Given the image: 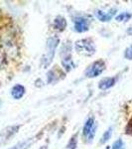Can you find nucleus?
Wrapping results in <instances>:
<instances>
[{"instance_id":"6ab92c4d","label":"nucleus","mask_w":132,"mask_h":149,"mask_svg":"<svg viewBox=\"0 0 132 149\" xmlns=\"http://www.w3.org/2000/svg\"><path fill=\"white\" fill-rule=\"evenodd\" d=\"M124 58L127 60H132V45L125 50V52H124Z\"/></svg>"},{"instance_id":"0eeeda50","label":"nucleus","mask_w":132,"mask_h":149,"mask_svg":"<svg viewBox=\"0 0 132 149\" xmlns=\"http://www.w3.org/2000/svg\"><path fill=\"white\" fill-rule=\"evenodd\" d=\"M25 88L22 85H15L11 88V95L14 100H20L25 95Z\"/></svg>"},{"instance_id":"aec40b11","label":"nucleus","mask_w":132,"mask_h":149,"mask_svg":"<svg viewBox=\"0 0 132 149\" xmlns=\"http://www.w3.org/2000/svg\"><path fill=\"white\" fill-rule=\"evenodd\" d=\"M95 130H97V125H94L93 126V128L92 129V131L90 132V134L88 135V142H92V141L93 140V137H94V135H95Z\"/></svg>"},{"instance_id":"5701e85b","label":"nucleus","mask_w":132,"mask_h":149,"mask_svg":"<svg viewBox=\"0 0 132 149\" xmlns=\"http://www.w3.org/2000/svg\"><path fill=\"white\" fill-rule=\"evenodd\" d=\"M1 104H2V100H0V107H1Z\"/></svg>"},{"instance_id":"7ed1b4c3","label":"nucleus","mask_w":132,"mask_h":149,"mask_svg":"<svg viewBox=\"0 0 132 149\" xmlns=\"http://www.w3.org/2000/svg\"><path fill=\"white\" fill-rule=\"evenodd\" d=\"M19 128H20V125H11L2 129L0 132V144H4L10 140V138L13 137L18 132Z\"/></svg>"},{"instance_id":"ddd939ff","label":"nucleus","mask_w":132,"mask_h":149,"mask_svg":"<svg viewBox=\"0 0 132 149\" xmlns=\"http://www.w3.org/2000/svg\"><path fill=\"white\" fill-rule=\"evenodd\" d=\"M59 43H60L59 38L54 37V36H53V37H50L49 39L47 40V45H46L47 51L55 52L58 47V45H59Z\"/></svg>"},{"instance_id":"2eb2a0df","label":"nucleus","mask_w":132,"mask_h":149,"mask_svg":"<svg viewBox=\"0 0 132 149\" xmlns=\"http://www.w3.org/2000/svg\"><path fill=\"white\" fill-rule=\"evenodd\" d=\"M130 18H132V14L129 12H124V13H120L119 15H117L115 17V20L117 22H127L128 20H130Z\"/></svg>"},{"instance_id":"423d86ee","label":"nucleus","mask_w":132,"mask_h":149,"mask_svg":"<svg viewBox=\"0 0 132 149\" xmlns=\"http://www.w3.org/2000/svg\"><path fill=\"white\" fill-rule=\"evenodd\" d=\"M115 81H116V78H114V77L104 78L98 83V88H100L101 91H106L115 85Z\"/></svg>"},{"instance_id":"1a4fd4ad","label":"nucleus","mask_w":132,"mask_h":149,"mask_svg":"<svg viewBox=\"0 0 132 149\" xmlns=\"http://www.w3.org/2000/svg\"><path fill=\"white\" fill-rule=\"evenodd\" d=\"M95 125L94 123V118L93 117H90V118L86 119V121L83 124V135L85 137H88V135L90 134V132L92 131V129L93 128V126Z\"/></svg>"},{"instance_id":"f03ea898","label":"nucleus","mask_w":132,"mask_h":149,"mask_svg":"<svg viewBox=\"0 0 132 149\" xmlns=\"http://www.w3.org/2000/svg\"><path fill=\"white\" fill-rule=\"evenodd\" d=\"M105 70V64L104 61L99 60V61H95L94 63H92L86 69L85 71V77L86 78H97L99 76L100 74L104 73V71Z\"/></svg>"},{"instance_id":"6e6552de","label":"nucleus","mask_w":132,"mask_h":149,"mask_svg":"<svg viewBox=\"0 0 132 149\" xmlns=\"http://www.w3.org/2000/svg\"><path fill=\"white\" fill-rule=\"evenodd\" d=\"M55 57V52H49L47 51L46 54L41 58V67L43 69H47L51 65L53 59Z\"/></svg>"},{"instance_id":"f3484780","label":"nucleus","mask_w":132,"mask_h":149,"mask_svg":"<svg viewBox=\"0 0 132 149\" xmlns=\"http://www.w3.org/2000/svg\"><path fill=\"white\" fill-rule=\"evenodd\" d=\"M76 145H78V134H75L69 141L66 149H76Z\"/></svg>"},{"instance_id":"4be33fe9","label":"nucleus","mask_w":132,"mask_h":149,"mask_svg":"<svg viewBox=\"0 0 132 149\" xmlns=\"http://www.w3.org/2000/svg\"><path fill=\"white\" fill-rule=\"evenodd\" d=\"M127 33H128L129 35H132V27H129L127 29Z\"/></svg>"},{"instance_id":"20e7f679","label":"nucleus","mask_w":132,"mask_h":149,"mask_svg":"<svg viewBox=\"0 0 132 149\" xmlns=\"http://www.w3.org/2000/svg\"><path fill=\"white\" fill-rule=\"evenodd\" d=\"M74 28L78 33H83L90 29V22L85 17H76L74 20Z\"/></svg>"},{"instance_id":"a211bd4d","label":"nucleus","mask_w":132,"mask_h":149,"mask_svg":"<svg viewBox=\"0 0 132 149\" xmlns=\"http://www.w3.org/2000/svg\"><path fill=\"white\" fill-rule=\"evenodd\" d=\"M112 149H125V145H124V142L122 141V139H117L116 141H114L113 144H112Z\"/></svg>"},{"instance_id":"f257e3e1","label":"nucleus","mask_w":132,"mask_h":149,"mask_svg":"<svg viewBox=\"0 0 132 149\" xmlns=\"http://www.w3.org/2000/svg\"><path fill=\"white\" fill-rule=\"evenodd\" d=\"M75 49L78 53L85 56H92L95 53V46L90 39H81L75 43Z\"/></svg>"},{"instance_id":"9b49d317","label":"nucleus","mask_w":132,"mask_h":149,"mask_svg":"<svg viewBox=\"0 0 132 149\" xmlns=\"http://www.w3.org/2000/svg\"><path fill=\"white\" fill-rule=\"evenodd\" d=\"M54 28L58 31H64L65 28L67 27V21L63 16H58V17L55 18L54 20Z\"/></svg>"},{"instance_id":"f8f14e48","label":"nucleus","mask_w":132,"mask_h":149,"mask_svg":"<svg viewBox=\"0 0 132 149\" xmlns=\"http://www.w3.org/2000/svg\"><path fill=\"white\" fill-rule=\"evenodd\" d=\"M62 66H63V68L65 69L66 72H71L72 70L75 68V64H74L73 60H72L71 55L63 57V60H62Z\"/></svg>"},{"instance_id":"dca6fc26","label":"nucleus","mask_w":132,"mask_h":149,"mask_svg":"<svg viewBox=\"0 0 132 149\" xmlns=\"http://www.w3.org/2000/svg\"><path fill=\"white\" fill-rule=\"evenodd\" d=\"M112 127H109L108 129H107L106 131L104 133V135L101 136V138H100V144H104V143H106L107 141L109 140L110 138H111V135H112Z\"/></svg>"},{"instance_id":"4468645a","label":"nucleus","mask_w":132,"mask_h":149,"mask_svg":"<svg viewBox=\"0 0 132 149\" xmlns=\"http://www.w3.org/2000/svg\"><path fill=\"white\" fill-rule=\"evenodd\" d=\"M59 79H60V77H59V74H57L56 70H51V71L47 74V81L49 84L56 83Z\"/></svg>"},{"instance_id":"412c9836","label":"nucleus","mask_w":132,"mask_h":149,"mask_svg":"<svg viewBox=\"0 0 132 149\" xmlns=\"http://www.w3.org/2000/svg\"><path fill=\"white\" fill-rule=\"evenodd\" d=\"M3 62H4V56H3V54H2V52L0 51V67L3 65Z\"/></svg>"},{"instance_id":"39448f33","label":"nucleus","mask_w":132,"mask_h":149,"mask_svg":"<svg viewBox=\"0 0 132 149\" xmlns=\"http://www.w3.org/2000/svg\"><path fill=\"white\" fill-rule=\"evenodd\" d=\"M115 13H116V9L112 8L107 13H105V12L101 10H97L94 14H95V17L99 21H101V22H108V21L111 20V18L113 17Z\"/></svg>"},{"instance_id":"b1692460","label":"nucleus","mask_w":132,"mask_h":149,"mask_svg":"<svg viewBox=\"0 0 132 149\" xmlns=\"http://www.w3.org/2000/svg\"><path fill=\"white\" fill-rule=\"evenodd\" d=\"M106 149H109V147H107V148H106Z\"/></svg>"},{"instance_id":"9d476101","label":"nucleus","mask_w":132,"mask_h":149,"mask_svg":"<svg viewBox=\"0 0 132 149\" xmlns=\"http://www.w3.org/2000/svg\"><path fill=\"white\" fill-rule=\"evenodd\" d=\"M34 141H35L34 138L25 139V140H23V141H21V142L15 144V145L12 146V147H10L9 149H28V148H30L31 146L33 145Z\"/></svg>"}]
</instances>
